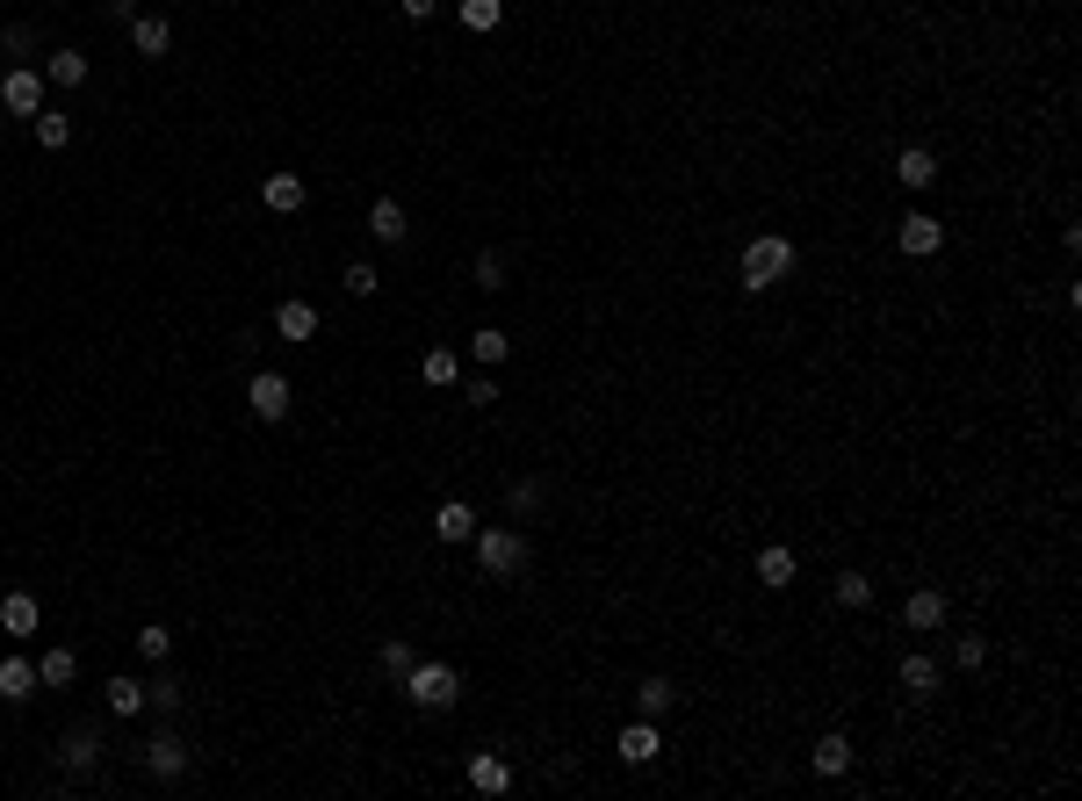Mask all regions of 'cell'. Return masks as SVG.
<instances>
[{
	"label": "cell",
	"instance_id": "cell-1",
	"mask_svg": "<svg viewBox=\"0 0 1082 801\" xmlns=\"http://www.w3.org/2000/svg\"><path fill=\"white\" fill-rule=\"evenodd\" d=\"M737 275H743V289H779V282L794 275V239H779V231H758L751 245H743V261H737Z\"/></svg>",
	"mask_w": 1082,
	"mask_h": 801
},
{
	"label": "cell",
	"instance_id": "cell-2",
	"mask_svg": "<svg viewBox=\"0 0 1082 801\" xmlns=\"http://www.w3.org/2000/svg\"><path fill=\"white\" fill-rule=\"evenodd\" d=\"M405 700H412V708H426V714L455 708V700H463V672H455L447 657H419L412 672H405Z\"/></svg>",
	"mask_w": 1082,
	"mask_h": 801
},
{
	"label": "cell",
	"instance_id": "cell-3",
	"mask_svg": "<svg viewBox=\"0 0 1082 801\" xmlns=\"http://www.w3.org/2000/svg\"><path fill=\"white\" fill-rule=\"evenodd\" d=\"M477 563H483V577H513V571H527V535L520 527H477Z\"/></svg>",
	"mask_w": 1082,
	"mask_h": 801
},
{
	"label": "cell",
	"instance_id": "cell-4",
	"mask_svg": "<svg viewBox=\"0 0 1082 801\" xmlns=\"http://www.w3.org/2000/svg\"><path fill=\"white\" fill-rule=\"evenodd\" d=\"M44 88H52L44 72L8 66V72H0V108H8V116H44Z\"/></svg>",
	"mask_w": 1082,
	"mask_h": 801
},
{
	"label": "cell",
	"instance_id": "cell-5",
	"mask_svg": "<svg viewBox=\"0 0 1082 801\" xmlns=\"http://www.w3.org/2000/svg\"><path fill=\"white\" fill-rule=\"evenodd\" d=\"M246 404H253V419H267V426H282V419H289V376H275V368H260L253 384H246Z\"/></svg>",
	"mask_w": 1082,
	"mask_h": 801
},
{
	"label": "cell",
	"instance_id": "cell-6",
	"mask_svg": "<svg viewBox=\"0 0 1082 801\" xmlns=\"http://www.w3.org/2000/svg\"><path fill=\"white\" fill-rule=\"evenodd\" d=\"M895 245H902L910 261H931V253H938V245H945V225H938V217H931V209H910V217L895 225Z\"/></svg>",
	"mask_w": 1082,
	"mask_h": 801
},
{
	"label": "cell",
	"instance_id": "cell-7",
	"mask_svg": "<svg viewBox=\"0 0 1082 801\" xmlns=\"http://www.w3.org/2000/svg\"><path fill=\"white\" fill-rule=\"evenodd\" d=\"M145 773H152V780H181V773H189V744L173 730H159L152 744H145Z\"/></svg>",
	"mask_w": 1082,
	"mask_h": 801
},
{
	"label": "cell",
	"instance_id": "cell-8",
	"mask_svg": "<svg viewBox=\"0 0 1082 801\" xmlns=\"http://www.w3.org/2000/svg\"><path fill=\"white\" fill-rule=\"evenodd\" d=\"M58 766H66V773H94V766H102V730H94V722L66 730V744H58Z\"/></svg>",
	"mask_w": 1082,
	"mask_h": 801
},
{
	"label": "cell",
	"instance_id": "cell-9",
	"mask_svg": "<svg viewBox=\"0 0 1082 801\" xmlns=\"http://www.w3.org/2000/svg\"><path fill=\"white\" fill-rule=\"evenodd\" d=\"M368 239H376V245H405V239H412V225H405V203H397V195H376V203H368Z\"/></svg>",
	"mask_w": 1082,
	"mask_h": 801
},
{
	"label": "cell",
	"instance_id": "cell-10",
	"mask_svg": "<svg viewBox=\"0 0 1082 801\" xmlns=\"http://www.w3.org/2000/svg\"><path fill=\"white\" fill-rule=\"evenodd\" d=\"M620 758H628V766H650V758H657V751H664V736H657V722H650V714H636V722H628V730H620Z\"/></svg>",
	"mask_w": 1082,
	"mask_h": 801
},
{
	"label": "cell",
	"instance_id": "cell-11",
	"mask_svg": "<svg viewBox=\"0 0 1082 801\" xmlns=\"http://www.w3.org/2000/svg\"><path fill=\"white\" fill-rule=\"evenodd\" d=\"M902 621H910L916 636H931V628H945V593H938V585H916V593L902 599Z\"/></svg>",
	"mask_w": 1082,
	"mask_h": 801
},
{
	"label": "cell",
	"instance_id": "cell-12",
	"mask_svg": "<svg viewBox=\"0 0 1082 801\" xmlns=\"http://www.w3.org/2000/svg\"><path fill=\"white\" fill-rule=\"evenodd\" d=\"M260 203L282 209V217H296V209L310 203V188H304V174H267V181H260Z\"/></svg>",
	"mask_w": 1082,
	"mask_h": 801
},
{
	"label": "cell",
	"instance_id": "cell-13",
	"mask_svg": "<svg viewBox=\"0 0 1082 801\" xmlns=\"http://www.w3.org/2000/svg\"><path fill=\"white\" fill-rule=\"evenodd\" d=\"M130 44H138V58H167L173 52V22L167 15H130Z\"/></svg>",
	"mask_w": 1082,
	"mask_h": 801
},
{
	"label": "cell",
	"instance_id": "cell-14",
	"mask_svg": "<svg viewBox=\"0 0 1082 801\" xmlns=\"http://www.w3.org/2000/svg\"><path fill=\"white\" fill-rule=\"evenodd\" d=\"M902 694H916V700L938 694V657H931V650H910V657H902Z\"/></svg>",
	"mask_w": 1082,
	"mask_h": 801
},
{
	"label": "cell",
	"instance_id": "cell-15",
	"mask_svg": "<svg viewBox=\"0 0 1082 801\" xmlns=\"http://www.w3.org/2000/svg\"><path fill=\"white\" fill-rule=\"evenodd\" d=\"M275 332H282V340H289V347H304L310 332H318V311H310L304 297H289V304H282V311H275Z\"/></svg>",
	"mask_w": 1082,
	"mask_h": 801
},
{
	"label": "cell",
	"instance_id": "cell-16",
	"mask_svg": "<svg viewBox=\"0 0 1082 801\" xmlns=\"http://www.w3.org/2000/svg\"><path fill=\"white\" fill-rule=\"evenodd\" d=\"M895 181H902V188H916V195H924L931 181H938V159H931L924 145H910V152L895 159Z\"/></svg>",
	"mask_w": 1082,
	"mask_h": 801
},
{
	"label": "cell",
	"instance_id": "cell-17",
	"mask_svg": "<svg viewBox=\"0 0 1082 801\" xmlns=\"http://www.w3.org/2000/svg\"><path fill=\"white\" fill-rule=\"evenodd\" d=\"M808 766L823 773V780H838V773H852V736H838V730H830L823 744L808 751Z\"/></svg>",
	"mask_w": 1082,
	"mask_h": 801
},
{
	"label": "cell",
	"instance_id": "cell-18",
	"mask_svg": "<svg viewBox=\"0 0 1082 801\" xmlns=\"http://www.w3.org/2000/svg\"><path fill=\"white\" fill-rule=\"evenodd\" d=\"M469 787H477V794H505V787H513V766L491 758V751H477V758H469Z\"/></svg>",
	"mask_w": 1082,
	"mask_h": 801
},
{
	"label": "cell",
	"instance_id": "cell-19",
	"mask_svg": "<svg viewBox=\"0 0 1082 801\" xmlns=\"http://www.w3.org/2000/svg\"><path fill=\"white\" fill-rule=\"evenodd\" d=\"M433 535H441V541H469V535H477V513H469V499H447L441 513H433Z\"/></svg>",
	"mask_w": 1082,
	"mask_h": 801
},
{
	"label": "cell",
	"instance_id": "cell-20",
	"mask_svg": "<svg viewBox=\"0 0 1082 801\" xmlns=\"http://www.w3.org/2000/svg\"><path fill=\"white\" fill-rule=\"evenodd\" d=\"M36 694V657H0V700H30Z\"/></svg>",
	"mask_w": 1082,
	"mask_h": 801
},
{
	"label": "cell",
	"instance_id": "cell-21",
	"mask_svg": "<svg viewBox=\"0 0 1082 801\" xmlns=\"http://www.w3.org/2000/svg\"><path fill=\"white\" fill-rule=\"evenodd\" d=\"M794 571H801L794 549H779V541H773V549H758V585H773V593H779V585H794Z\"/></svg>",
	"mask_w": 1082,
	"mask_h": 801
},
{
	"label": "cell",
	"instance_id": "cell-22",
	"mask_svg": "<svg viewBox=\"0 0 1082 801\" xmlns=\"http://www.w3.org/2000/svg\"><path fill=\"white\" fill-rule=\"evenodd\" d=\"M72 679H80V657H72L66 643H58V650H44V657H36V686H72Z\"/></svg>",
	"mask_w": 1082,
	"mask_h": 801
},
{
	"label": "cell",
	"instance_id": "cell-23",
	"mask_svg": "<svg viewBox=\"0 0 1082 801\" xmlns=\"http://www.w3.org/2000/svg\"><path fill=\"white\" fill-rule=\"evenodd\" d=\"M0 628H8V636H36V599L30 593H8V599H0Z\"/></svg>",
	"mask_w": 1082,
	"mask_h": 801
},
{
	"label": "cell",
	"instance_id": "cell-24",
	"mask_svg": "<svg viewBox=\"0 0 1082 801\" xmlns=\"http://www.w3.org/2000/svg\"><path fill=\"white\" fill-rule=\"evenodd\" d=\"M44 80H52V88H80L87 80V52H52L44 58Z\"/></svg>",
	"mask_w": 1082,
	"mask_h": 801
},
{
	"label": "cell",
	"instance_id": "cell-25",
	"mask_svg": "<svg viewBox=\"0 0 1082 801\" xmlns=\"http://www.w3.org/2000/svg\"><path fill=\"white\" fill-rule=\"evenodd\" d=\"M469 354H477L483 368H499V362H513V340H505L499 325H477V340H469Z\"/></svg>",
	"mask_w": 1082,
	"mask_h": 801
},
{
	"label": "cell",
	"instance_id": "cell-26",
	"mask_svg": "<svg viewBox=\"0 0 1082 801\" xmlns=\"http://www.w3.org/2000/svg\"><path fill=\"white\" fill-rule=\"evenodd\" d=\"M419 376H426L433 390H447V384H455V376H463V354H455V347H433L426 362H419Z\"/></svg>",
	"mask_w": 1082,
	"mask_h": 801
},
{
	"label": "cell",
	"instance_id": "cell-27",
	"mask_svg": "<svg viewBox=\"0 0 1082 801\" xmlns=\"http://www.w3.org/2000/svg\"><path fill=\"white\" fill-rule=\"evenodd\" d=\"M36 145H44V152H66V145H72V116L44 108V116H36Z\"/></svg>",
	"mask_w": 1082,
	"mask_h": 801
},
{
	"label": "cell",
	"instance_id": "cell-28",
	"mask_svg": "<svg viewBox=\"0 0 1082 801\" xmlns=\"http://www.w3.org/2000/svg\"><path fill=\"white\" fill-rule=\"evenodd\" d=\"M109 708H116V722L145 714V686H138V679H109Z\"/></svg>",
	"mask_w": 1082,
	"mask_h": 801
},
{
	"label": "cell",
	"instance_id": "cell-29",
	"mask_svg": "<svg viewBox=\"0 0 1082 801\" xmlns=\"http://www.w3.org/2000/svg\"><path fill=\"white\" fill-rule=\"evenodd\" d=\"M138 657H145V664H167V657H173V628L145 621V628H138Z\"/></svg>",
	"mask_w": 1082,
	"mask_h": 801
},
{
	"label": "cell",
	"instance_id": "cell-30",
	"mask_svg": "<svg viewBox=\"0 0 1082 801\" xmlns=\"http://www.w3.org/2000/svg\"><path fill=\"white\" fill-rule=\"evenodd\" d=\"M838 607H874V577L866 571H838Z\"/></svg>",
	"mask_w": 1082,
	"mask_h": 801
},
{
	"label": "cell",
	"instance_id": "cell-31",
	"mask_svg": "<svg viewBox=\"0 0 1082 801\" xmlns=\"http://www.w3.org/2000/svg\"><path fill=\"white\" fill-rule=\"evenodd\" d=\"M499 22H505V0H463V30H499Z\"/></svg>",
	"mask_w": 1082,
	"mask_h": 801
},
{
	"label": "cell",
	"instance_id": "cell-32",
	"mask_svg": "<svg viewBox=\"0 0 1082 801\" xmlns=\"http://www.w3.org/2000/svg\"><path fill=\"white\" fill-rule=\"evenodd\" d=\"M671 700H679V694H671V679H642V686H636V714H650V722L671 708Z\"/></svg>",
	"mask_w": 1082,
	"mask_h": 801
},
{
	"label": "cell",
	"instance_id": "cell-33",
	"mask_svg": "<svg viewBox=\"0 0 1082 801\" xmlns=\"http://www.w3.org/2000/svg\"><path fill=\"white\" fill-rule=\"evenodd\" d=\"M145 708H159V714H173V708H181V686H173V672H159V679L145 686Z\"/></svg>",
	"mask_w": 1082,
	"mask_h": 801
},
{
	"label": "cell",
	"instance_id": "cell-34",
	"mask_svg": "<svg viewBox=\"0 0 1082 801\" xmlns=\"http://www.w3.org/2000/svg\"><path fill=\"white\" fill-rule=\"evenodd\" d=\"M376 289H383L376 267H368V261H346V297H376Z\"/></svg>",
	"mask_w": 1082,
	"mask_h": 801
},
{
	"label": "cell",
	"instance_id": "cell-35",
	"mask_svg": "<svg viewBox=\"0 0 1082 801\" xmlns=\"http://www.w3.org/2000/svg\"><path fill=\"white\" fill-rule=\"evenodd\" d=\"M0 52H8V58H30L36 52V30H30V22H8V30H0Z\"/></svg>",
	"mask_w": 1082,
	"mask_h": 801
},
{
	"label": "cell",
	"instance_id": "cell-36",
	"mask_svg": "<svg viewBox=\"0 0 1082 801\" xmlns=\"http://www.w3.org/2000/svg\"><path fill=\"white\" fill-rule=\"evenodd\" d=\"M953 664H960V672H981V664H989V643H981V636H960V643H953Z\"/></svg>",
	"mask_w": 1082,
	"mask_h": 801
},
{
	"label": "cell",
	"instance_id": "cell-37",
	"mask_svg": "<svg viewBox=\"0 0 1082 801\" xmlns=\"http://www.w3.org/2000/svg\"><path fill=\"white\" fill-rule=\"evenodd\" d=\"M412 664H419V650H412V643H383V672H390V679H405Z\"/></svg>",
	"mask_w": 1082,
	"mask_h": 801
},
{
	"label": "cell",
	"instance_id": "cell-38",
	"mask_svg": "<svg viewBox=\"0 0 1082 801\" xmlns=\"http://www.w3.org/2000/svg\"><path fill=\"white\" fill-rule=\"evenodd\" d=\"M505 505H513V520H520V513H534V505H542V484H534V477H520V484L505 491Z\"/></svg>",
	"mask_w": 1082,
	"mask_h": 801
},
{
	"label": "cell",
	"instance_id": "cell-39",
	"mask_svg": "<svg viewBox=\"0 0 1082 801\" xmlns=\"http://www.w3.org/2000/svg\"><path fill=\"white\" fill-rule=\"evenodd\" d=\"M477 289H505V253H483L477 261Z\"/></svg>",
	"mask_w": 1082,
	"mask_h": 801
},
{
	"label": "cell",
	"instance_id": "cell-40",
	"mask_svg": "<svg viewBox=\"0 0 1082 801\" xmlns=\"http://www.w3.org/2000/svg\"><path fill=\"white\" fill-rule=\"evenodd\" d=\"M463 398H469V404H477V412H483V404H499V384H491V376H477V384H469Z\"/></svg>",
	"mask_w": 1082,
	"mask_h": 801
},
{
	"label": "cell",
	"instance_id": "cell-41",
	"mask_svg": "<svg viewBox=\"0 0 1082 801\" xmlns=\"http://www.w3.org/2000/svg\"><path fill=\"white\" fill-rule=\"evenodd\" d=\"M433 8H441V0H405V15H412V22H426Z\"/></svg>",
	"mask_w": 1082,
	"mask_h": 801
}]
</instances>
